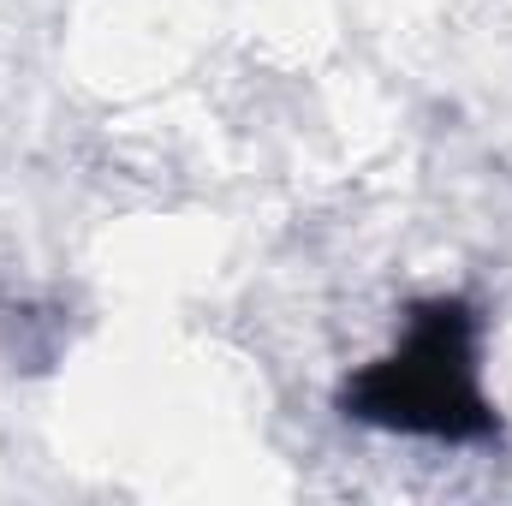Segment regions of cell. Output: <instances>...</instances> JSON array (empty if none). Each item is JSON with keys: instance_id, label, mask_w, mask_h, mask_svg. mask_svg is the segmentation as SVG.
<instances>
[{"instance_id": "obj_1", "label": "cell", "mask_w": 512, "mask_h": 506, "mask_svg": "<svg viewBox=\"0 0 512 506\" xmlns=\"http://www.w3.org/2000/svg\"><path fill=\"white\" fill-rule=\"evenodd\" d=\"M340 411L364 429L483 447L501 435V411L483 387V316L459 292L417 298L393 346L340 381Z\"/></svg>"}]
</instances>
